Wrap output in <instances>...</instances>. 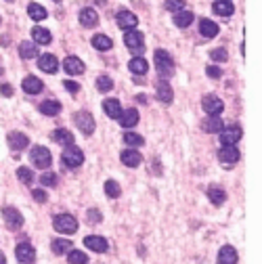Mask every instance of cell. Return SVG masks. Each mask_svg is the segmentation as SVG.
Listing matches in <instances>:
<instances>
[{
	"label": "cell",
	"instance_id": "41",
	"mask_svg": "<svg viewBox=\"0 0 262 264\" xmlns=\"http://www.w3.org/2000/svg\"><path fill=\"white\" fill-rule=\"evenodd\" d=\"M40 182L44 184V187H57L59 178H57V174H55V172H46V174H42V176H40Z\"/></svg>",
	"mask_w": 262,
	"mask_h": 264
},
{
	"label": "cell",
	"instance_id": "38",
	"mask_svg": "<svg viewBox=\"0 0 262 264\" xmlns=\"http://www.w3.org/2000/svg\"><path fill=\"white\" fill-rule=\"evenodd\" d=\"M124 143L128 147H141L145 143V138L141 134H136V132H124Z\"/></svg>",
	"mask_w": 262,
	"mask_h": 264
},
{
	"label": "cell",
	"instance_id": "53",
	"mask_svg": "<svg viewBox=\"0 0 262 264\" xmlns=\"http://www.w3.org/2000/svg\"><path fill=\"white\" fill-rule=\"evenodd\" d=\"M8 2H11V0H8Z\"/></svg>",
	"mask_w": 262,
	"mask_h": 264
},
{
	"label": "cell",
	"instance_id": "9",
	"mask_svg": "<svg viewBox=\"0 0 262 264\" xmlns=\"http://www.w3.org/2000/svg\"><path fill=\"white\" fill-rule=\"evenodd\" d=\"M220 134V143L222 147H233L237 140L241 138V128L239 126H229V128H222V132H218Z\"/></svg>",
	"mask_w": 262,
	"mask_h": 264
},
{
	"label": "cell",
	"instance_id": "14",
	"mask_svg": "<svg viewBox=\"0 0 262 264\" xmlns=\"http://www.w3.org/2000/svg\"><path fill=\"white\" fill-rule=\"evenodd\" d=\"M120 160H122V164H124V166H128V168H136V166H141L143 157H141V153H138L136 149L130 147V149H124V151H122Z\"/></svg>",
	"mask_w": 262,
	"mask_h": 264
},
{
	"label": "cell",
	"instance_id": "52",
	"mask_svg": "<svg viewBox=\"0 0 262 264\" xmlns=\"http://www.w3.org/2000/svg\"><path fill=\"white\" fill-rule=\"evenodd\" d=\"M52 2H61V0H52Z\"/></svg>",
	"mask_w": 262,
	"mask_h": 264
},
{
	"label": "cell",
	"instance_id": "21",
	"mask_svg": "<svg viewBox=\"0 0 262 264\" xmlns=\"http://www.w3.org/2000/svg\"><path fill=\"white\" fill-rule=\"evenodd\" d=\"M80 23L84 25V28H94V25L99 23L97 11H94V8H90V6L82 8V11H80Z\"/></svg>",
	"mask_w": 262,
	"mask_h": 264
},
{
	"label": "cell",
	"instance_id": "20",
	"mask_svg": "<svg viewBox=\"0 0 262 264\" xmlns=\"http://www.w3.org/2000/svg\"><path fill=\"white\" fill-rule=\"evenodd\" d=\"M218 264H237V252L233 245H222L218 252Z\"/></svg>",
	"mask_w": 262,
	"mask_h": 264
},
{
	"label": "cell",
	"instance_id": "48",
	"mask_svg": "<svg viewBox=\"0 0 262 264\" xmlns=\"http://www.w3.org/2000/svg\"><path fill=\"white\" fill-rule=\"evenodd\" d=\"M63 84H65V88H67V90H69V92H78V90H80V84H78V82H72V80H65Z\"/></svg>",
	"mask_w": 262,
	"mask_h": 264
},
{
	"label": "cell",
	"instance_id": "51",
	"mask_svg": "<svg viewBox=\"0 0 262 264\" xmlns=\"http://www.w3.org/2000/svg\"><path fill=\"white\" fill-rule=\"evenodd\" d=\"M94 2H97V4H105V0H94Z\"/></svg>",
	"mask_w": 262,
	"mask_h": 264
},
{
	"label": "cell",
	"instance_id": "16",
	"mask_svg": "<svg viewBox=\"0 0 262 264\" xmlns=\"http://www.w3.org/2000/svg\"><path fill=\"white\" fill-rule=\"evenodd\" d=\"M155 94H157V99H160L162 103H172L174 99V92H172V86L170 82H166V80H160V82H155Z\"/></svg>",
	"mask_w": 262,
	"mask_h": 264
},
{
	"label": "cell",
	"instance_id": "24",
	"mask_svg": "<svg viewBox=\"0 0 262 264\" xmlns=\"http://www.w3.org/2000/svg\"><path fill=\"white\" fill-rule=\"evenodd\" d=\"M199 34H202L204 38H216L218 36V25L210 19H202L199 21Z\"/></svg>",
	"mask_w": 262,
	"mask_h": 264
},
{
	"label": "cell",
	"instance_id": "10",
	"mask_svg": "<svg viewBox=\"0 0 262 264\" xmlns=\"http://www.w3.org/2000/svg\"><path fill=\"white\" fill-rule=\"evenodd\" d=\"M15 256L21 264H34V260H36V250H34L30 243H19L15 248Z\"/></svg>",
	"mask_w": 262,
	"mask_h": 264
},
{
	"label": "cell",
	"instance_id": "50",
	"mask_svg": "<svg viewBox=\"0 0 262 264\" xmlns=\"http://www.w3.org/2000/svg\"><path fill=\"white\" fill-rule=\"evenodd\" d=\"M134 99H136L138 103H147V96H145V94H136V96H134Z\"/></svg>",
	"mask_w": 262,
	"mask_h": 264
},
{
	"label": "cell",
	"instance_id": "26",
	"mask_svg": "<svg viewBox=\"0 0 262 264\" xmlns=\"http://www.w3.org/2000/svg\"><path fill=\"white\" fill-rule=\"evenodd\" d=\"M212 11H214L216 15H220V17H231L235 8H233V2H231V0H216L214 6H212Z\"/></svg>",
	"mask_w": 262,
	"mask_h": 264
},
{
	"label": "cell",
	"instance_id": "3",
	"mask_svg": "<svg viewBox=\"0 0 262 264\" xmlns=\"http://www.w3.org/2000/svg\"><path fill=\"white\" fill-rule=\"evenodd\" d=\"M124 42H126L128 50L132 52L134 57H141L143 52H145V40H143V34H141V32H136V30H130V32H126Z\"/></svg>",
	"mask_w": 262,
	"mask_h": 264
},
{
	"label": "cell",
	"instance_id": "36",
	"mask_svg": "<svg viewBox=\"0 0 262 264\" xmlns=\"http://www.w3.org/2000/svg\"><path fill=\"white\" fill-rule=\"evenodd\" d=\"M92 46L97 50H109L113 46V42H111V38L103 36V34H97V36H92Z\"/></svg>",
	"mask_w": 262,
	"mask_h": 264
},
{
	"label": "cell",
	"instance_id": "27",
	"mask_svg": "<svg viewBox=\"0 0 262 264\" xmlns=\"http://www.w3.org/2000/svg\"><path fill=\"white\" fill-rule=\"evenodd\" d=\"M128 69L132 74H136V76H145L147 69H149V65H147V61L143 57H132L130 59V63H128Z\"/></svg>",
	"mask_w": 262,
	"mask_h": 264
},
{
	"label": "cell",
	"instance_id": "39",
	"mask_svg": "<svg viewBox=\"0 0 262 264\" xmlns=\"http://www.w3.org/2000/svg\"><path fill=\"white\" fill-rule=\"evenodd\" d=\"M105 193H107V197L116 199V197H120L122 189H120V184L116 180H107V182H105Z\"/></svg>",
	"mask_w": 262,
	"mask_h": 264
},
{
	"label": "cell",
	"instance_id": "23",
	"mask_svg": "<svg viewBox=\"0 0 262 264\" xmlns=\"http://www.w3.org/2000/svg\"><path fill=\"white\" fill-rule=\"evenodd\" d=\"M202 128L208 132V134H218V132H222V128H224V122L218 118V116H210L204 124H202Z\"/></svg>",
	"mask_w": 262,
	"mask_h": 264
},
{
	"label": "cell",
	"instance_id": "40",
	"mask_svg": "<svg viewBox=\"0 0 262 264\" xmlns=\"http://www.w3.org/2000/svg\"><path fill=\"white\" fill-rule=\"evenodd\" d=\"M164 6L170 13H178V11H185V0H166Z\"/></svg>",
	"mask_w": 262,
	"mask_h": 264
},
{
	"label": "cell",
	"instance_id": "29",
	"mask_svg": "<svg viewBox=\"0 0 262 264\" xmlns=\"http://www.w3.org/2000/svg\"><path fill=\"white\" fill-rule=\"evenodd\" d=\"M195 15L191 11H178L174 13V25H178V28H189L191 23H193Z\"/></svg>",
	"mask_w": 262,
	"mask_h": 264
},
{
	"label": "cell",
	"instance_id": "37",
	"mask_svg": "<svg viewBox=\"0 0 262 264\" xmlns=\"http://www.w3.org/2000/svg\"><path fill=\"white\" fill-rule=\"evenodd\" d=\"M67 262H69V264H86V262H88V256H86L84 252L69 250V252H67Z\"/></svg>",
	"mask_w": 262,
	"mask_h": 264
},
{
	"label": "cell",
	"instance_id": "32",
	"mask_svg": "<svg viewBox=\"0 0 262 264\" xmlns=\"http://www.w3.org/2000/svg\"><path fill=\"white\" fill-rule=\"evenodd\" d=\"M19 55H21V59H34V57H38V46L34 42H21L19 44Z\"/></svg>",
	"mask_w": 262,
	"mask_h": 264
},
{
	"label": "cell",
	"instance_id": "33",
	"mask_svg": "<svg viewBox=\"0 0 262 264\" xmlns=\"http://www.w3.org/2000/svg\"><path fill=\"white\" fill-rule=\"evenodd\" d=\"M50 248H52V252H55L57 256H63V254H67L69 250H74V243L69 239H55Z\"/></svg>",
	"mask_w": 262,
	"mask_h": 264
},
{
	"label": "cell",
	"instance_id": "13",
	"mask_svg": "<svg viewBox=\"0 0 262 264\" xmlns=\"http://www.w3.org/2000/svg\"><path fill=\"white\" fill-rule=\"evenodd\" d=\"M6 143H8V147H11L13 151H21V149H25L30 145V138L25 136L23 132H8Z\"/></svg>",
	"mask_w": 262,
	"mask_h": 264
},
{
	"label": "cell",
	"instance_id": "4",
	"mask_svg": "<svg viewBox=\"0 0 262 264\" xmlns=\"http://www.w3.org/2000/svg\"><path fill=\"white\" fill-rule=\"evenodd\" d=\"M30 160L34 166H38V168H48L50 162H52V157H50V151L46 147H42V145H36V147H32V151H30Z\"/></svg>",
	"mask_w": 262,
	"mask_h": 264
},
{
	"label": "cell",
	"instance_id": "42",
	"mask_svg": "<svg viewBox=\"0 0 262 264\" xmlns=\"http://www.w3.org/2000/svg\"><path fill=\"white\" fill-rule=\"evenodd\" d=\"M97 88L101 92H109L111 88H113V80L111 78H107V76H101L99 80H97Z\"/></svg>",
	"mask_w": 262,
	"mask_h": 264
},
{
	"label": "cell",
	"instance_id": "17",
	"mask_svg": "<svg viewBox=\"0 0 262 264\" xmlns=\"http://www.w3.org/2000/svg\"><path fill=\"white\" fill-rule=\"evenodd\" d=\"M84 245H86L88 250L97 252V254H103V252H107V250H109L107 239H103V237H99V235H90V237H86V239H84Z\"/></svg>",
	"mask_w": 262,
	"mask_h": 264
},
{
	"label": "cell",
	"instance_id": "8",
	"mask_svg": "<svg viewBox=\"0 0 262 264\" xmlns=\"http://www.w3.org/2000/svg\"><path fill=\"white\" fill-rule=\"evenodd\" d=\"M2 216H4V222H6V226L8 228H13V231H17V228H21L23 226V216H21V212L17 208H4L2 210Z\"/></svg>",
	"mask_w": 262,
	"mask_h": 264
},
{
	"label": "cell",
	"instance_id": "34",
	"mask_svg": "<svg viewBox=\"0 0 262 264\" xmlns=\"http://www.w3.org/2000/svg\"><path fill=\"white\" fill-rule=\"evenodd\" d=\"M28 15L32 17L34 21H42V19H46V8L44 6H40V4H36V2H32L30 6H28Z\"/></svg>",
	"mask_w": 262,
	"mask_h": 264
},
{
	"label": "cell",
	"instance_id": "12",
	"mask_svg": "<svg viewBox=\"0 0 262 264\" xmlns=\"http://www.w3.org/2000/svg\"><path fill=\"white\" fill-rule=\"evenodd\" d=\"M63 69H65L69 76H80V74L86 72V65H84L82 59L69 55V57H65V61H63Z\"/></svg>",
	"mask_w": 262,
	"mask_h": 264
},
{
	"label": "cell",
	"instance_id": "47",
	"mask_svg": "<svg viewBox=\"0 0 262 264\" xmlns=\"http://www.w3.org/2000/svg\"><path fill=\"white\" fill-rule=\"evenodd\" d=\"M86 218H88V222H101V212L99 210H88V214H86Z\"/></svg>",
	"mask_w": 262,
	"mask_h": 264
},
{
	"label": "cell",
	"instance_id": "7",
	"mask_svg": "<svg viewBox=\"0 0 262 264\" xmlns=\"http://www.w3.org/2000/svg\"><path fill=\"white\" fill-rule=\"evenodd\" d=\"M202 107H204V111L208 113V116H218V113L224 109V103L218 99L216 94H206L202 99Z\"/></svg>",
	"mask_w": 262,
	"mask_h": 264
},
{
	"label": "cell",
	"instance_id": "31",
	"mask_svg": "<svg viewBox=\"0 0 262 264\" xmlns=\"http://www.w3.org/2000/svg\"><path fill=\"white\" fill-rule=\"evenodd\" d=\"M40 111L44 113V116H57V113L61 111V103L55 101V99L42 101V103H40Z\"/></svg>",
	"mask_w": 262,
	"mask_h": 264
},
{
	"label": "cell",
	"instance_id": "30",
	"mask_svg": "<svg viewBox=\"0 0 262 264\" xmlns=\"http://www.w3.org/2000/svg\"><path fill=\"white\" fill-rule=\"evenodd\" d=\"M208 199L212 201L214 206H222L224 199H226V193H224V189H220V187H210V189H208Z\"/></svg>",
	"mask_w": 262,
	"mask_h": 264
},
{
	"label": "cell",
	"instance_id": "46",
	"mask_svg": "<svg viewBox=\"0 0 262 264\" xmlns=\"http://www.w3.org/2000/svg\"><path fill=\"white\" fill-rule=\"evenodd\" d=\"M206 74H208L210 78H214V80H218V78L222 76L220 67H216V65H208V67H206Z\"/></svg>",
	"mask_w": 262,
	"mask_h": 264
},
{
	"label": "cell",
	"instance_id": "44",
	"mask_svg": "<svg viewBox=\"0 0 262 264\" xmlns=\"http://www.w3.org/2000/svg\"><path fill=\"white\" fill-rule=\"evenodd\" d=\"M210 57H212V61H216V63H224L229 55H226L224 48H212L210 50Z\"/></svg>",
	"mask_w": 262,
	"mask_h": 264
},
{
	"label": "cell",
	"instance_id": "43",
	"mask_svg": "<svg viewBox=\"0 0 262 264\" xmlns=\"http://www.w3.org/2000/svg\"><path fill=\"white\" fill-rule=\"evenodd\" d=\"M17 178H19L23 184H30L34 180V174H32L30 168H19V170H17Z\"/></svg>",
	"mask_w": 262,
	"mask_h": 264
},
{
	"label": "cell",
	"instance_id": "1",
	"mask_svg": "<svg viewBox=\"0 0 262 264\" xmlns=\"http://www.w3.org/2000/svg\"><path fill=\"white\" fill-rule=\"evenodd\" d=\"M155 69H157V74L164 78H170L174 74V61L164 48L155 50Z\"/></svg>",
	"mask_w": 262,
	"mask_h": 264
},
{
	"label": "cell",
	"instance_id": "49",
	"mask_svg": "<svg viewBox=\"0 0 262 264\" xmlns=\"http://www.w3.org/2000/svg\"><path fill=\"white\" fill-rule=\"evenodd\" d=\"M0 92H2L4 96H13V86L11 84H2L0 86Z\"/></svg>",
	"mask_w": 262,
	"mask_h": 264
},
{
	"label": "cell",
	"instance_id": "5",
	"mask_svg": "<svg viewBox=\"0 0 262 264\" xmlns=\"http://www.w3.org/2000/svg\"><path fill=\"white\" fill-rule=\"evenodd\" d=\"M61 160H63V164L67 166V168H78V166L84 164V153H82V149H78L76 145H72V147H65Z\"/></svg>",
	"mask_w": 262,
	"mask_h": 264
},
{
	"label": "cell",
	"instance_id": "28",
	"mask_svg": "<svg viewBox=\"0 0 262 264\" xmlns=\"http://www.w3.org/2000/svg\"><path fill=\"white\" fill-rule=\"evenodd\" d=\"M120 124H122V128H132V126H136L138 124V111L136 109H126L120 116Z\"/></svg>",
	"mask_w": 262,
	"mask_h": 264
},
{
	"label": "cell",
	"instance_id": "6",
	"mask_svg": "<svg viewBox=\"0 0 262 264\" xmlns=\"http://www.w3.org/2000/svg\"><path fill=\"white\" fill-rule=\"evenodd\" d=\"M74 120H76V126L80 128V132H84L86 136H90L92 132H94V128H97L92 113H88V111H78Z\"/></svg>",
	"mask_w": 262,
	"mask_h": 264
},
{
	"label": "cell",
	"instance_id": "19",
	"mask_svg": "<svg viewBox=\"0 0 262 264\" xmlns=\"http://www.w3.org/2000/svg\"><path fill=\"white\" fill-rule=\"evenodd\" d=\"M218 160H220L222 164H237L239 162V149H235L233 147H222L220 151H218Z\"/></svg>",
	"mask_w": 262,
	"mask_h": 264
},
{
	"label": "cell",
	"instance_id": "11",
	"mask_svg": "<svg viewBox=\"0 0 262 264\" xmlns=\"http://www.w3.org/2000/svg\"><path fill=\"white\" fill-rule=\"evenodd\" d=\"M116 21L122 30H134L136 28V23H138V17L132 13V11H118L116 15Z\"/></svg>",
	"mask_w": 262,
	"mask_h": 264
},
{
	"label": "cell",
	"instance_id": "18",
	"mask_svg": "<svg viewBox=\"0 0 262 264\" xmlns=\"http://www.w3.org/2000/svg\"><path fill=\"white\" fill-rule=\"evenodd\" d=\"M42 86H44V84H42V80H40V78H36V76H25L23 82H21V88L28 94H38L42 90Z\"/></svg>",
	"mask_w": 262,
	"mask_h": 264
},
{
	"label": "cell",
	"instance_id": "2",
	"mask_svg": "<svg viewBox=\"0 0 262 264\" xmlns=\"http://www.w3.org/2000/svg\"><path fill=\"white\" fill-rule=\"evenodd\" d=\"M52 226H55L57 233H65V235H72L78 231V220L72 214H59L52 218Z\"/></svg>",
	"mask_w": 262,
	"mask_h": 264
},
{
	"label": "cell",
	"instance_id": "45",
	"mask_svg": "<svg viewBox=\"0 0 262 264\" xmlns=\"http://www.w3.org/2000/svg\"><path fill=\"white\" fill-rule=\"evenodd\" d=\"M32 197L36 199L38 204H44V201L48 199V197H46V191H42V189H34V191H32Z\"/></svg>",
	"mask_w": 262,
	"mask_h": 264
},
{
	"label": "cell",
	"instance_id": "35",
	"mask_svg": "<svg viewBox=\"0 0 262 264\" xmlns=\"http://www.w3.org/2000/svg\"><path fill=\"white\" fill-rule=\"evenodd\" d=\"M32 36H34V42L36 44H50V32L44 30V28H34L32 30Z\"/></svg>",
	"mask_w": 262,
	"mask_h": 264
},
{
	"label": "cell",
	"instance_id": "25",
	"mask_svg": "<svg viewBox=\"0 0 262 264\" xmlns=\"http://www.w3.org/2000/svg\"><path fill=\"white\" fill-rule=\"evenodd\" d=\"M52 138H55L59 145H63V147H72V145H74V132H69L67 128H59V130H55Z\"/></svg>",
	"mask_w": 262,
	"mask_h": 264
},
{
	"label": "cell",
	"instance_id": "15",
	"mask_svg": "<svg viewBox=\"0 0 262 264\" xmlns=\"http://www.w3.org/2000/svg\"><path fill=\"white\" fill-rule=\"evenodd\" d=\"M38 67L44 74H57L59 72V61L55 55H40L38 57Z\"/></svg>",
	"mask_w": 262,
	"mask_h": 264
},
{
	"label": "cell",
	"instance_id": "22",
	"mask_svg": "<svg viewBox=\"0 0 262 264\" xmlns=\"http://www.w3.org/2000/svg\"><path fill=\"white\" fill-rule=\"evenodd\" d=\"M103 111L107 113L111 120H120V116H122L120 101H118V99H105V101H103Z\"/></svg>",
	"mask_w": 262,
	"mask_h": 264
}]
</instances>
